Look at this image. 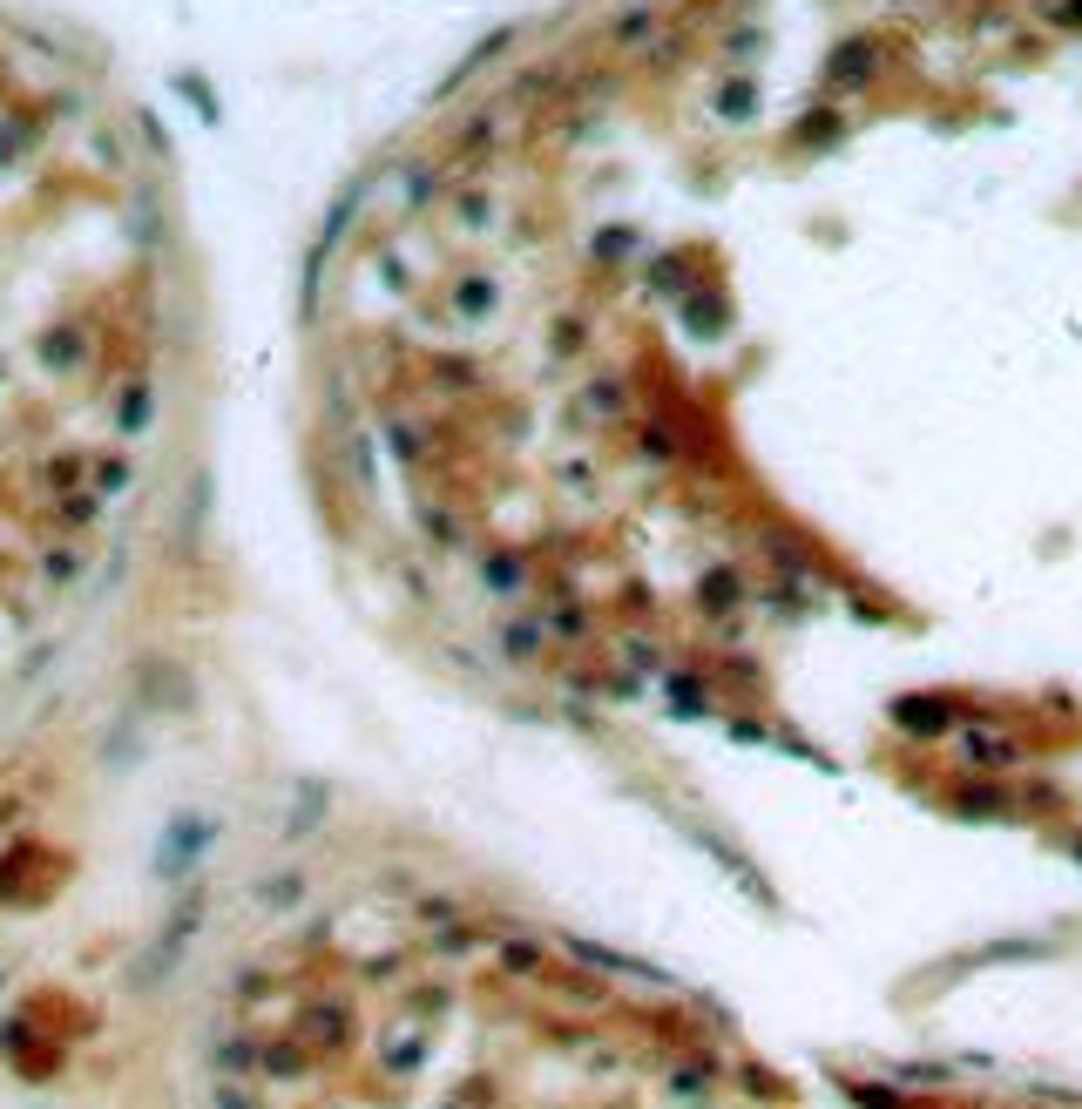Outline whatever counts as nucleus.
<instances>
[{
  "mask_svg": "<svg viewBox=\"0 0 1082 1109\" xmlns=\"http://www.w3.org/2000/svg\"><path fill=\"white\" fill-rule=\"evenodd\" d=\"M393 1109H1082V1096L798 1069L711 1008L528 927H433L386 981Z\"/></svg>",
  "mask_w": 1082,
  "mask_h": 1109,
  "instance_id": "nucleus-1",
  "label": "nucleus"
}]
</instances>
